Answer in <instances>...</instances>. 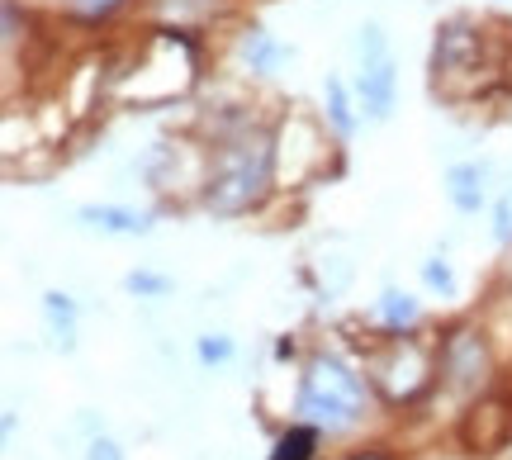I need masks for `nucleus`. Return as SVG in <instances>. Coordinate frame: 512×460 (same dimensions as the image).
I'll use <instances>...</instances> for the list:
<instances>
[{"instance_id": "nucleus-1", "label": "nucleus", "mask_w": 512, "mask_h": 460, "mask_svg": "<svg viewBox=\"0 0 512 460\" xmlns=\"http://www.w3.org/2000/svg\"><path fill=\"white\" fill-rule=\"evenodd\" d=\"M299 413H304V423L328 427V432L356 423V413H361V375H351V370L342 366V361H332V356H318V361L304 370Z\"/></svg>"}, {"instance_id": "nucleus-2", "label": "nucleus", "mask_w": 512, "mask_h": 460, "mask_svg": "<svg viewBox=\"0 0 512 460\" xmlns=\"http://www.w3.org/2000/svg\"><path fill=\"white\" fill-rule=\"evenodd\" d=\"M266 181H271V148L266 143H233L219 157V171L209 176L204 200L219 214H238L266 190Z\"/></svg>"}, {"instance_id": "nucleus-3", "label": "nucleus", "mask_w": 512, "mask_h": 460, "mask_svg": "<svg viewBox=\"0 0 512 460\" xmlns=\"http://www.w3.org/2000/svg\"><path fill=\"white\" fill-rule=\"evenodd\" d=\"M361 100L370 119H389L394 110V62L384 53V38L375 24L361 29Z\"/></svg>"}, {"instance_id": "nucleus-4", "label": "nucleus", "mask_w": 512, "mask_h": 460, "mask_svg": "<svg viewBox=\"0 0 512 460\" xmlns=\"http://www.w3.org/2000/svg\"><path fill=\"white\" fill-rule=\"evenodd\" d=\"M508 427H512L508 408H503V404H484V408H475V413H470V423H465V442L475 446L479 456H489V451H498V446L508 442Z\"/></svg>"}, {"instance_id": "nucleus-5", "label": "nucleus", "mask_w": 512, "mask_h": 460, "mask_svg": "<svg viewBox=\"0 0 512 460\" xmlns=\"http://www.w3.org/2000/svg\"><path fill=\"white\" fill-rule=\"evenodd\" d=\"M446 370H451V380L456 385H479L484 380V351L470 332H460L456 342L446 347Z\"/></svg>"}, {"instance_id": "nucleus-6", "label": "nucleus", "mask_w": 512, "mask_h": 460, "mask_svg": "<svg viewBox=\"0 0 512 460\" xmlns=\"http://www.w3.org/2000/svg\"><path fill=\"white\" fill-rule=\"evenodd\" d=\"M81 219L100 228V233H147L152 219L147 214H133V209H114V204H95V209H81Z\"/></svg>"}, {"instance_id": "nucleus-7", "label": "nucleus", "mask_w": 512, "mask_h": 460, "mask_svg": "<svg viewBox=\"0 0 512 460\" xmlns=\"http://www.w3.org/2000/svg\"><path fill=\"white\" fill-rule=\"evenodd\" d=\"M446 190H451L456 209L475 214L479 204H484V171H479V166H451V176H446Z\"/></svg>"}, {"instance_id": "nucleus-8", "label": "nucleus", "mask_w": 512, "mask_h": 460, "mask_svg": "<svg viewBox=\"0 0 512 460\" xmlns=\"http://www.w3.org/2000/svg\"><path fill=\"white\" fill-rule=\"evenodd\" d=\"M313 442H318V437H313V423L309 427H294V432H285V437H280V446H275L271 460H309L313 456Z\"/></svg>"}, {"instance_id": "nucleus-9", "label": "nucleus", "mask_w": 512, "mask_h": 460, "mask_svg": "<svg viewBox=\"0 0 512 460\" xmlns=\"http://www.w3.org/2000/svg\"><path fill=\"white\" fill-rule=\"evenodd\" d=\"M242 57L252 62L256 72H271L275 62L285 57V48H275V43H271V38H266V34H252V38H247V43H242Z\"/></svg>"}, {"instance_id": "nucleus-10", "label": "nucleus", "mask_w": 512, "mask_h": 460, "mask_svg": "<svg viewBox=\"0 0 512 460\" xmlns=\"http://www.w3.org/2000/svg\"><path fill=\"white\" fill-rule=\"evenodd\" d=\"M380 313H384V323H389V328H403V323H413V318H418V304H413L408 295H384Z\"/></svg>"}, {"instance_id": "nucleus-11", "label": "nucleus", "mask_w": 512, "mask_h": 460, "mask_svg": "<svg viewBox=\"0 0 512 460\" xmlns=\"http://www.w3.org/2000/svg\"><path fill=\"white\" fill-rule=\"evenodd\" d=\"M328 110H332V124L342 133H351L356 119H351V110H347V86H342V81H328Z\"/></svg>"}, {"instance_id": "nucleus-12", "label": "nucleus", "mask_w": 512, "mask_h": 460, "mask_svg": "<svg viewBox=\"0 0 512 460\" xmlns=\"http://www.w3.org/2000/svg\"><path fill=\"white\" fill-rule=\"evenodd\" d=\"M48 318L62 323V337L72 342V304H67V295H48Z\"/></svg>"}, {"instance_id": "nucleus-13", "label": "nucleus", "mask_w": 512, "mask_h": 460, "mask_svg": "<svg viewBox=\"0 0 512 460\" xmlns=\"http://www.w3.org/2000/svg\"><path fill=\"white\" fill-rule=\"evenodd\" d=\"M228 351H233V342H228V337H204V342H200L204 361H228Z\"/></svg>"}, {"instance_id": "nucleus-14", "label": "nucleus", "mask_w": 512, "mask_h": 460, "mask_svg": "<svg viewBox=\"0 0 512 460\" xmlns=\"http://www.w3.org/2000/svg\"><path fill=\"white\" fill-rule=\"evenodd\" d=\"M422 276H427V285H437V290H451V271H446L441 261H427V271H422Z\"/></svg>"}, {"instance_id": "nucleus-15", "label": "nucleus", "mask_w": 512, "mask_h": 460, "mask_svg": "<svg viewBox=\"0 0 512 460\" xmlns=\"http://www.w3.org/2000/svg\"><path fill=\"white\" fill-rule=\"evenodd\" d=\"M86 460H124V456H119V446H114V442H105V437H100V442H91Z\"/></svg>"}, {"instance_id": "nucleus-16", "label": "nucleus", "mask_w": 512, "mask_h": 460, "mask_svg": "<svg viewBox=\"0 0 512 460\" xmlns=\"http://www.w3.org/2000/svg\"><path fill=\"white\" fill-rule=\"evenodd\" d=\"M128 290H143V295H152V290H166V280H157V276H128Z\"/></svg>"}, {"instance_id": "nucleus-17", "label": "nucleus", "mask_w": 512, "mask_h": 460, "mask_svg": "<svg viewBox=\"0 0 512 460\" xmlns=\"http://www.w3.org/2000/svg\"><path fill=\"white\" fill-rule=\"evenodd\" d=\"M76 5H81V15H110L119 0H76Z\"/></svg>"}]
</instances>
